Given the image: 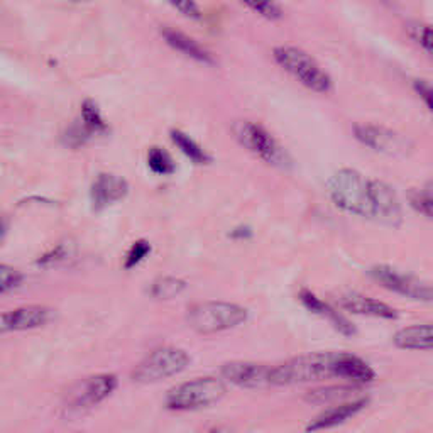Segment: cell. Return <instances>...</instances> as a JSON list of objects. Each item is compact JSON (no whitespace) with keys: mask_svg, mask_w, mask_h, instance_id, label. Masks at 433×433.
<instances>
[{"mask_svg":"<svg viewBox=\"0 0 433 433\" xmlns=\"http://www.w3.org/2000/svg\"><path fill=\"white\" fill-rule=\"evenodd\" d=\"M333 207L344 214L384 225H400L403 209L395 190L381 180L369 178L352 168H342L327 180Z\"/></svg>","mask_w":433,"mask_h":433,"instance_id":"6da1fadb","label":"cell"},{"mask_svg":"<svg viewBox=\"0 0 433 433\" xmlns=\"http://www.w3.org/2000/svg\"><path fill=\"white\" fill-rule=\"evenodd\" d=\"M276 64L283 68L289 76L313 93H328L333 88V80L327 70L320 67L313 56L301 47L283 45L272 50Z\"/></svg>","mask_w":433,"mask_h":433,"instance_id":"7a4b0ae2","label":"cell"},{"mask_svg":"<svg viewBox=\"0 0 433 433\" xmlns=\"http://www.w3.org/2000/svg\"><path fill=\"white\" fill-rule=\"evenodd\" d=\"M328 378H333V352L306 354L271 367V386H289Z\"/></svg>","mask_w":433,"mask_h":433,"instance_id":"3957f363","label":"cell"},{"mask_svg":"<svg viewBox=\"0 0 433 433\" xmlns=\"http://www.w3.org/2000/svg\"><path fill=\"white\" fill-rule=\"evenodd\" d=\"M232 136L242 147L261 158L264 163L279 170H289L293 166L288 151L261 124L250 122V120H236L232 124Z\"/></svg>","mask_w":433,"mask_h":433,"instance_id":"277c9868","label":"cell"},{"mask_svg":"<svg viewBox=\"0 0 433 433\" xmlns=\"http://www.w3.org/2000/svg\"><path fill=\"white\" fill-rule=\"evenodd\" d=\"M246 320H248V310L227 301H207L195 305L186 317L190 327L202 335L231 330L233 327H239Z\"/></svg>","mask_w":433,"mask_h":433,"instance_id":"5b68a950","label":"cell"},{"mask_svg":"<svg viewBox=\"0 0 433 433\" xmlns=\"http://www.w3.org/2000/svg\"><path fill=\"white\" fill-rule=\"evenodd\" d=\"M224 395V381L216 378H198L170 389L164 405L173 411H193L215 405L216 401L222 400Z\"/></svg>","mask_w":433,"mask_h":433,"instance_id":"8992f818","label":"cell"},{"mask_svg":"<svg viewBox=\"0 0 433 433\" xmlns=\"http://www.w3.org/2000/svg\"><path fill=\"white\" fill-rule=\"evenodd\" d=\"M188 366L190 356L183 349L161 347L153 350L149 356H146L137 364L132 372V379L141 384L158 383V381L180 374Z\"/></svg>","mask_w":433,"mask_h":433,"instance_id":"52a82bcc","label":"cell"},{"mask_svg":"<svg viewBox=\"0 0 433 433\" xmlns=\"http://www.w3.org/2000/svg\"><path fill=\"white\" fill-rule=\"evenodd\" d=\"M369 276L372 281L383 287L388 291H393L401 296L410 298V300L432 303L433 301V287L427 281L417 278V276L408 275V272L398 271L395 267L386 266V264H378L371 267Z\"/></svg>","mask_w":433,"mask_h":433,"instance_id":"ba28073f","label":"cell"},{"mask_svg":"<svg viewBox=\"0 0 433 433\" xmlns=\"http://www.w3.org/2000/svg\"><path fill=\"white\" fill-rule=\"evenodd\" d=\"M352 134L362 146L379 154L408 156L413 147L410 139L383 125L357 122L352 125Z\"/></svg>","mask_w":433,"mask_h":433,"instance_id":"9c48e42d","label":"cell"},{"mask_svg":"<svg viewBox=\"0 0 433 433\" xmlns=\"http://www.w3.org/2000/svg\"><path fill=\"white\" fill-rule=\"evenodd\" d=\"M119 379L114 374H97L81 379L70 393V405L73 408H90L98 405L115 391Z\"/></svg>","mask_w":433,"mask_h":433,"instance_id":"30bf717a","label":"cell"},{"mask_svg":"<svg viewBox=\"0 0 433 433\" xmlns=\"http://www.w3.org/2000/svg\"><path fill=\"white\" fill-rule=\"evenodd\" d=\"M220 374L225 381L241 388L259 389L271 386V367L266 364L246 361L225 362Z\"/></svg>","mask_w":433,"mask_h":433,"instance_id":"8fae6325","label":"cell"},{"mask_svg":"<svg viewBox=\"0 0 433 433\" xmlns=\"http://www.w3.org/2000/svg\"><path fill=\"white\" fill-rule=\"evenodd\" d=\"M53 311L41 305H28L16 308L0 317V327L4 330H33L46 325L51 320Z\"/></svg>","mask_w":433,"mask_h":433,"instance_id":"7c38bea8","label":"cell"},{"mask_svg":"<svg viewBox=\"0 0 433 433\" xmlns=\"http://www.w3.org/2000/svg\"><path fill=\"white\" fill-rule=\"evenodd\" d=\"M127 193H129L127 181L120 178V176L103 173V175L98 176V178L95 180V183L92 185L90 198H92L93 209L100 212L105 210L107 207L122 200Z\"/></svg>","mask_w":433,"mask_h":433,"instance_id":"4fadbf2b","label":"cell"},{"mask_svg":"<svg viewBox=\"0 0 433 433\" xmlns=\"http://www.w3.org/2000/svg\"><path fill=\"white\" fill-rule=\"evenodd\" d=\"M339 306L342 310L350 311L354 315L362 317H374L384 320L398 318L396 310L389 306L388 303L374 300V298L364 296L361 293H345L339 296Z\"/></svg>","mask_w":433,"mask_h":433,"instance_id":"5bb4252c","label":"cell"},{"mask_svg":"<svg viewBox=\"0 0 433 433\" xmlns=\"http://www.w3.org/2000/svg\"><path fill=\"white\" fill-rule=\"evenodd\" d=\"M367 405H369L367 398H357V400H350L332 406V408L325 410L322 415H318L315 420H311L310 425L306 427V432H322L328 430V428L339 427L342 423L347 422V420L356 417L357 413H361Z\"/></svg>","mask_w":433,"mask_h":433,"instance_id":"9a60e30c","label":"cell"},{"mask_svg":"<svg viewBox=\"0 0 433 433\" xmlns=\"http://www.w3.org/2000/svg\"><path fill=\"white\" fill-rule=\"evenodd\" d=\"M333 378L350 381L354 384H366L374 381L376 374L364 359L349 352H333Z\"/></svg>","mask_w":433,"mask_h":433,"instance_id":"2e32d148","label":"cell"},{"mask_svg":"<svg viewBox=\"0 0 433 433\" xmlns=\"http://www.w3.org/2000/svg\"><path fill=\"white\" fill-rule=\"evenodd\" d=\"M298 298H300V301L303 303V306H305L306 310L315 315H320V317L327 318L328 323H330L337 332L342 333V335L345 337L356 335V328H354V325L350 323L344 315L333 308V306L328 305L327 301L320 300L313 291H310V289H301Z\"/></svg>","mask_w":433,"mask_h":433,"instance_id":"e0dca14e","label":"cell"},{"mask_svg":"<svg viewBox=\"0 0 433 433\" xmlns=\"http://www.w3.org/2000/svg\"><path fill=\"white\" fill-rule=\"evenodd\" d=\"M161 36L164 41L170 45L173 50L178 51V53L188 56V58L195 59V62L203 63V64H215V58L210 51H207L202 45H198L195 39L186 36L185 33L178 31V29L173 28H164L161 31Z\"/></svg>","mask_w":433,"mask_h":433,"instance_id":"ac0fdd59","label":"cell"},{"mask_svg":"<svg viewBox=\"0 0 433 433\" xmlns=\"http://www.w3.org/2000/svg\"><path fill=\"white\" fill-rule=\"evenodd\" d=\"M396 347L405 350H433V323L411 325L395 335Z\"/></svg>","mask_w":433,"mask_h":433,"instance_id":"d6986e66","label":"cell"},{"mask_svg":"<svg viewBox=\"0 0 433 433\" xmlns=\"http://www.w3.org/2000/svg\"><path fill=\"white\" fill-rule=\"evenodd\" d=\"M357 393L356 386H323L306 395V401L313 405H340L350 401Z\"/></svg>","mask_w":433,"mask_h":433,"instance_id":"ffe728a7","label":"cell"},{"mask_svg":"<svg viewBox=\"0 0 433 433\" xmlns=\"http://www.w3.org/2000/svg\"><path fill=\"white\" fill-rule=\"evenodd\" d=\"M171 141L175 142V146L183 153L190 161L197 163V164H209L210 163V156L202 149L200 146L195 142L188 134L181 132V131H171Z\"/></svg>","mask_w":433,"mask_h":433,"instance_id":"44dd1931","label":"cell"},{"mask_svg":"<svg viewBox=\"0 0 433 433\" xmlns=\"http://www.w3.org/2000/svg\"><path fill=\"white\" fill-rule=\"evenodd\" d=\"M186 283L183 279L173 278V276H163L151 284V296L156 300H173L185 291Z\"/></svg>","mask_w":433,"mask_h":433,"instance_id":"7402d4cb","label":"cell"},{"mask_svg":"<svg viewBox=\"0 0 433 433\" xmlns=\"http://www.w3.org/2000/svg\"><path fill=\"white\" fill-rule=\"evenodd\" d=\"M147 166L158 175H171L176 170L175 159L163 147H151L147 153Z\"/></svg>","mask_w":433,"mask_h":433,"instance_id":"603a6c76","label":"cell"},{"mask_svg":"<svg viewBox=\"0 0 433 433\" xmlns=\"http://www.w3.org/2000/svg\"><path fill=\"white\" fill-rule=\"evenodd\" d=\"M408 203L420 215L433 220V186H427L422 190H413L408 195Z\"/></svg>","mask_w":433,"mask_h":433,"instance_id":"cb8c5ba5","label":"cell"},{"mask_svg":"<svg viewBox=\"0 0 433 433\" xmlns=\"http://www.w3.org/2000/svg\"><path fill=\"white\" fill-rule=\"evenodd\" d=\"M81 122L90 129L93 134L107 132V124L103 120L100 108L93 100H85L81 103Z\"/></svg>","mask_w":433,"mask_h":433,"instance_id":"d4e9b609","label":"cell"},{"mask_svg":"<svg viewBox=\"0 0 433 433\" xmlns=\"http://www.w3.org/2000/svg\"><path fill=\"white\" fill-rule=\"evenodd\" d=\"M246 7L255 12L258 16L264 17L267 21H281L283 19V8L276 0H241Z\"/></svg>","mask_w":433,"mask_h":433,"instance_id":"484cf974","label":"cell"},{"mask_svg":"<svg viewBox=\"0 0 433 433\" xmlns=\"http://www.w3.org/2000/svg\"><path fill=\"white\" fill-rule=\"evenodd\" d=\"M92 136L95 134L80 120V122L70 125L67 132L63 134V144L68 147H80L88 142V139H92Z\"/></svg>","mask_w":433,"mask_h":433,"instance_id":"4316f807","label":"cell"},{"mask_svg":"<svg viewBox=\"0 0 433 433\" xmlns=\"http://www.w3.org/2000/svg\"><path fill=\"white\" fill-rule=\"evenodd\" d=\"M151 253V244L146 239H139L136 241L132 244V248L129 249L127 258H125L124 267L125 270H132V267H136L137 264L141 261H144V259L149 255Z\"/></svg>","mask_w":433,"mask_h":433,"instance_id":"83f0119b","label":"cell"},{"mask_svg":"<svg viewBox=\"0 0 433 433\" xmlns=\"http://www.w3.org/2000/svg\"><path fill=\"white\" fill-rule=\"evenodd\" d=\"M21 281H23V275L19 271L7 264H0V294L19 287Z\"/></svg>","mask_w":433,"mask_h":433,"instance_id":"f1b7e54d","label":"cell"},{"mask_svg":"<svg viewBox=\"0 0 433 433\" xmlns=\"http://www.w3.org/2000/svg\"><path fill=\"white\" fill-rule=\"evenodd\" d=\"M413 36L422 50L433 59V25H417L413 29Z\"/></svg>","mask_w":433,"mask_h":433,"instance_id":"f546056e","label":"cell"},{"mask_svg":"<svg viewBox=\"0 0 433 433\" xmlns=\"http://www.w3.org/2000/svg\"><path fill=\"white\" fill-rule=\"evenodd\" d=\"M170 4L180 12V14L188 17V19L202 21L203 17L202 8L195 0H170Z\"/></svg>","mask_w":433,"mask_h":433,"instance_id":"4dcf8cb0","label":"cell"},{"mask_svg":"<svg viewBox=\"0 0 433 433\" xmlns=\"http://www.w3.org/2000/svg\"><path fill=\"white\" fill-rule=\"evenodd\" d=\"M413 90L415 93L422 98V102L425 103V107L433 114V85L428 83L425 80H415L413 81Z\"/></svg>","mask_w":433,"mask_h":433,"instance_id":"1f68e13d","label":"cell"},{"mask_svg":"<svg viewBox=\"0 0 433 433\" xmlns=\"http://www.w3.org/2000/svg\"><path fill=\"white\" fill-rule=\"evenodd\" d=\"M67 254H68L67 246L62 244V246H58V248H54L53 250H50L47 254L42 255V258L37 261V264H39V266H47V264L59 262V261H63L64 258H67Z\"/></svg>","mask_w":433,"mask_h":433,"instance_id":"d6a6232c","label":"cell"},{"mask_svg":"<svg viewBox=\"0 0 433 433\" xmlns=\"http://www.w3.org/2000/svg\"><path fill=\"white\" fill-rule=\"evenodd\" d=\"M231 236L233 239H249V237L253 236V232H250L249 227H244V225H242V227H237Z\"/></svg>","mask_w":433,"mask_h":433,"instance_id":"836d02e7","label":"cell"},{"mask_svg":"<svg viewBox=\"0 0 433 433\" xmlns=\"http://www.w3.org/2000/svg\"><path fill=\"white\" fill-rule=\"evenodd\" d=\"M6 231H7V225L2 220V216H0V239H2V237H4V233H6Z\"/></svg>","mask_w":433,"mask_h":433,"instance_id":"e575fe53","label":"cell"},{"mask_svg":"<svg viewBox=\"0 0 433 433\" xmlns=\"http://www.w3.org/2000/svg\"><path fill=\"white\" fill-rule=\"evenodd\" d=\"M75 2H81V0H75Z\"/></svg>","mask_w":433,"mask_h":433,"instance_id":"d590c367","label":"cell"}]
</instances>
